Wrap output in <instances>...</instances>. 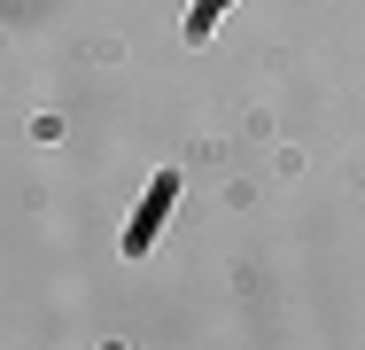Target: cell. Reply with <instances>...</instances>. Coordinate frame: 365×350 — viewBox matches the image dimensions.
Listing matches in <instances>:
<instances>
[{
	"label": "cell",
	"mask_w": 365,
	"mask_h": 350,
	"mask_svg": "<svg viewBox=\"0 0 365 350\" xmlns=\"http://www.w3.org/2000/svg\"><path fill=\"white\" fill-rule=\"evenodd\" d=\"M218 8H225V0H195V24H187V39H202V31L218 24Z\"/></svg>",
	"instance_id": "7a4b0ae2"
},
{
	"label": "cell",
	"mask_w": 365,
	"mask_h": 350,
	"mask_svg": "<svg viewBox=\"0 0 365 350\" xmlns=\"http://www.w3.org/2000/svg\"><path fill=\"white\" fill-rule=\"evenodd\" d=\"M171 195H179V179L163 171V179L148 187V203H140V218H133V234H125V249H133V257H140L148 241H155V226H163V210H171Z\"/></svg>",
	"instance_id": "6da1fadb"
}]
</instances>
